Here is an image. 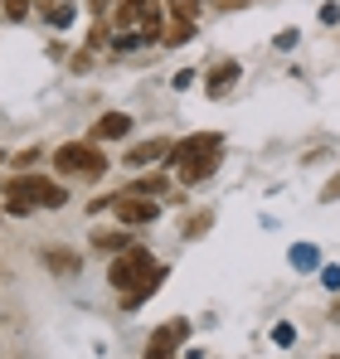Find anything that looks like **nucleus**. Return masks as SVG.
Segmentation results:
<instances>
[{
	"instance_id": "obj_1",
	"label": "nucleus",
	"mask_w": 340,
	"mask_h": 359,
	"mask_svg": "<svg viewBox=\"0 0 340 359\" xmlns=\"http://www.w3.org/2000/svg\"><path fill=\"white\" fill-rule=\"evenodd\" d=\"M68 204V189L58 180H44V175H10L5 180V209L10 214H30V209H63Z\"/></svg>"
},
{
	"instance_id": "obj_2",
	"label": "nucleus",
	"mask_w": 340,
	"mask_h": 359,
	"mask_svg": "<svg viewBox=\"0 0 340 359\" xmlns=\"http://www.w3.org/2000/svg\"><path fill=\"white\" fill-rule=\"evenodd\" d=\"M54 170L68 180H103L107 175V156L88 141H63L54 151Z\"/></svg>"
},
{
	"instance_id": "obj_3",
	"label": "nucleus",
	"mask_w": 340,
	"mask_h": 359,
	"mask_svg": "<svg viewBox=\"0 0 340 359\" xmlns=\"http://www.w3.org/2000/svg\"><path fill=\"white\" fill-rule=\"evenodd\" d=\"M156 257L146 252V248H126V252H117V262H112V272H107V282H112V292L117 297H126V292H136L141 282H151L156 277Z\"/></svg>"
},
{
	"instance_id": "obj_4",
	"label": "nucleus",
	"mask_w": 340,
	"mask_h": 359,
	"mask_svg": "<svg viewBox=\"0 0 340 359\" xmlns=\"http://www.w3.org/2000/svg\"><path fill=\"white\" fill-rule=\"evenodd\" d=\"M93 209H112L122 229H141V224L161 219V199H141V194H112V199H98Z\"/></svg>"
},
{
	"instance_id": "obj_5",
	"label": "nucleus",
	"mask_w": 340,
	"mask_h": 359,
	"mask_svg": "<svg viewBox=\"0 0 340 359\" xmlns=\"http://www.w3.org/2000/svg\"><path fill=\"white\" fill-rule=\"evenodd\" d=\"M214 146H219V136H214V131H204V136H185V141H175V146H170L166 165H180V170H185L200 151H214Z\"/></svg>"
},
{
	"instance_id": "obj_6",
	"label": "nucleus",
	"mask_w": 340,
	"mask_h": 359,
	"mask_svg": "<svg viewBox=\"0 0 340 359\" xmlns=\"http://www.w3.org/2000/svg\"><path fill=\"white\" fill-rule=\"evenodd\" d=\"M214 170H219V146H214V151H200V156L180 170V180H185V184H200V180H209Z\"/></svg>"
},
{
	"instance_id": "obj_7",
	"label": "nucleus",
	"mask_w": 340,
	"mask_h": 359,
	"mask_svg": "<svg viewBox=\"0 0 340 359\" xmlns=\"http://www.w3.org/2000/svg\"><path fill=\"white\" fill-rule=\"evenodd\" d=\"M238 73H243V68H238V59H224L219 68H214V73H209V78H204V88H209V97H224L228 88L238 83Z\"/></svg>"
},
{
	"instance_id": "obj_8",
	"label": "nucleus",
	"mask_w": 340,
	"mask_h": 359,
	"mask_svg": "<svg viewBox=\"0 0 340 359\" xmlns=\"http://www.w3.org/2000/svg\"><path fill=\"white\" fill-rule=\"evenodd\" d=\"M44 267L58 272V277H73V272H83V257L68 252V248H44Z\"/></svg>"
},
{
	"instance_id": "obj_9",
	"label": "nucleus",
	"mask_w": 340,
	"mask_h": 359,
	"mask_svg": "<svg viewBox=\"0 0 340 359\" xmlns=\"http://www.w3.org/2000/svg\"><path fill=\"white\" fill-rule=\"evenodd\" d=\"M131 131V117L126 112H107V117H98V126H93V141H122Z\"/></svg>"
},
{
	"instance_id": "obj_10",
	"label": "nucleus",
	"mask_w": 340,
	"mask_h": 359,
	"mask_svg": "<svg viewBox=\"0 0 340 359\" xmlns=\"http://www.w3.org/2000/svg\"><path fill=\"white\" fill-rule=\"evenodd\" d=\"M170 156V141H141L126 151V165H151V161H166Z\"/></svg>"
},
{
	"instance_id": "obj_11",
	"label": "nucleus",
	"mask_w": 340,
	"mask_h": 359,
	"mask_svg": "<svg viewBox=\"0 0 340 359\" xmlns=\"http://www.w3.org/2000/svg\"><path fill=\"white\" fill-rule=\"evenodd\" d=\"M185 335H190V320H166V325L151 335V345H166V350H175Z\"/></svg>"
},
{
	"instance_id": "obj_12",
	"label": "nucleus",
	"mask_w": 340,
	"mask_h": 359,
	"mask_svg": "<svg viewBox=\"0 0 340 359\" xmlns=\"http://www.w3.org/2000/svg\"><path fill=\"white\" fill-rule=\"evenodd\" d=\"M166 189H170L166 170H161V175H141L136 184H131V194H141V199H166Z\"/></svg>"
},
{
	"instance_id": "obj_13",
	"label": "nucleus",
	"mask_w": 340,
	"mask_h": 359,
	"mask_svg": "<svg viewBox=\"0 0 340 359\" xmlns=\"http://www.w3.org/2000/svg\"><path fill=\"white\" fill-rule=\"evenodd\" d=\"M93 243H98L103 252H112V257H117V252H126V248H136L126 229H112V233H98V238H93Z\"/></svg>"
},
{
	"instance_id": "obj_14",
	"label": "nucleus",
	"mask_w": 340,
	"mask_h": 359,
	"mask_svg": "<svg viewBox=\"0 0 340 359\" xmlns=\"http://www.w3.org/2000/svg\"><path fill=\"white\" fill-rule=\"evenodd\" d=\"M161 282H166V267H156V277H151V282H141L136 292H126V297H122V306H141L151 292H161Z\"/></svg>"
},
{
	"instance_id": "obj_15",
	"label": "nucleus",
	"mask_w": 340,
	"mask_h": 359,
	"mask_svg": "<svg viewBox=\"0 0 340 359\" xmlns=\"http://www.w3.org/2000/svg\"><path fill=\"white\" fill-rule=\"evenodd\" d=\"M146 10H151V0H122V5H117V25L126 29V25H136Z\"/></svg>"
},
{
	"instance_id": "obj_16",
	"label": "nucleus",
	"mask_w": 340,
	"mask_h": 359,
	"mask_svg": "<svg viewBox=\"0 0 340 359\" xmlns=\"http://www.w3.org/2000/svg\"><path fill=\"white\" fill-rule=\"evenodd\" d=\"M170 15H175V25H195V15H200V0H166Z\"/></svg>"
},
{
	"instance_id": "obj_17",
	"label": "nucleus",
	"mask_w": 340,
	"mask_h": 359,
	"mask_svg": "<svg viewBox=\"0 0 340 359\" xmlns=\"http://www.w3.org/2000/svg\"><path fill=\"white\" fill-rule=\"evenodd\" d=\"M0 10H5V20H25L30 15V0H0Z\"/></svg>"
},
{
	"instance_id": "obj_18",
	"label": "nucleus",
	"mask_w": 340,
	"mask_h": 359,
	"mask_svg": "<svg viewBox=\"0 0 340 359\" xmlns=\"http://www.w3.org/2000/svg\"><path fill=\"white\" fill-rule=\"evenodd\" d=\"M209 224H214V219H209V214H200V219H185V238H195V233H204V229H209Z\"/></svg>"
},
{
	"instance_id": "obj_19",
	"label": "nucleus",
	"mask_w": 340,
	"mask_h": 359,
	"mask_svg": "<svg viewBox=\"0 0 340 359\" xmlns=\"http://www.w3.org/2000/svg\"><path fill=\"white\" fill-rule=\"evenodd\" d=\"M49 20H54L58 29H63V25L73 20V5H49Z\"/></svg>"
},
{
	"instance_id": "obj_20",
	"label": "nucleus",
	"mask_w": 340,
	"mask_h": 359,
	"mask_svg": "<svg viewBox=\"0 0 340 359\" xmlns=\"http://www.w3.org/2000/svg\"><path fill=\"white\" fill-rule=\"evenodd\" d=\"M321 199H326V204H336V199H340V170H336L331 180H326V189H321Z\"/></svg>"
},
{
	"instance_id": "obj_21",
	"label": "nucleus",
	"mask_w": 340,
	"mask_h": 359,
	"mask_svg": "<svg viewBox=\"0 0 340 359\" xmlns=\"http://www.w3.org/2000/svg\"><path fill=\"white\" fill-rule=\"evenodd\" d=\"M292 262H296V267H316V252H311V248H296Z\"/></svg>"
},
{
	"instance_id": "obj_22",
	"label": "nucleus",
	"mask_w": 340,
	"mask_h": 359,
	"mask_svg": "<svg viewBox=\"0 0 340 359\" xmlns=\"http://www.w3.org/2000/svg\"><path fill=\"white\" fill-rule=\"evenodd\" d=\"M146 359H170L166 345H146Z\"/></svg>"
},
{
	"instance_id": "obj_23",
	"label": "nucleus",
	"mask_w": 340,
	"mask_h": 359,
	"mask_svg": "<svg viewBox=\"0 0 340 359\" xmlns=\"http://www.w3.org/2000/svg\"><path fill=\"white\" fill-rule=\"evenodd\" d=\"M326 287H331V292H340V272H336V267H326Z\"/></svg>"
},
{
	"instance_id": "obj_24",
	"label": "nucleus",
	"mask_w": 340,
	"mask_h": 359,
	"mask_svg": "<svg viewBox=\"0 0 340 359\" xmlns=\"http://www.w3.org/2000/svg\"><path fill=\"white\" fill-rule=\"evenodd\" d=\"M331 316H336V320H340V301H336V306H331Z\"/></svg>"
},
{
	"instance_id": "obj_25",
	"label": "nucleus",
	"mask_w": 340,
	"mask_h": 359,
	"mask_svg": "<svg viewBox=\"0 0 340 359\" xmlns=\"http://www.w3.org/2000/svg\"><path fill=\"white\" fill-rule=\"evenodd\" d=\"M0 165H5V151H0Z\"/></svg>"
},
{
	"instance_id": "obj_26",
	"label": "nucleus",
	"mask_w": 340,
	"mask_h": 359,
	"mask_svg": "<svg viewBox=\"0 0 340 359\" xmlns=\"http://www.w3.org/2000/svg\"><path fill=\"white\" fill-rule=\"evenodd\" d=\"M98 5H103V10H107V0H98Z\"/></svg>"
}]
</instances>
